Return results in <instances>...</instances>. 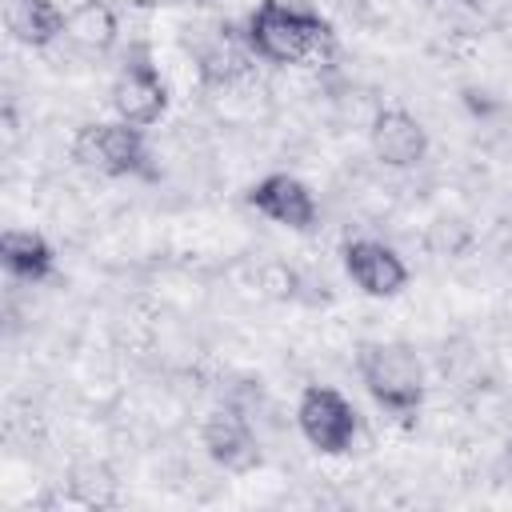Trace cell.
<instances>
[{
	"mask_svg": "<svg viewBox=\"0 0 512 512\" xmlns=\"http://www.w3.org/2000/svg\"><path fill=\"white\" fill-rule=\"evenodd\" d=\"M60 36L80 52H104L116 40V16H112V8L104 0H80L64 16V32Z\"/></svg>",
	"mask_w": 512,
	"mask_h": 512,
	"instance_id": "8fae6325",
	"label": "cell"
},
{
	"mask_svg": "<svg viewBox=\"0 0 512 512\" xmlns=\"http://www.w3.org/2000/svg\"><path fill=\"white\" fill-rule=\"evenodd\" d=\"M344 264H348V276L368 292V296H392L404 288L408 272L400 264V256L376 240H352L344 248Z\"/></svg>",
	"mask_w": 512,
	"mask_h": 512,
	"instance_id": "ba28073f",
	"label": "cell"
},
{
	"mask_svg": "<svg viewBox=\"0 0 512 512\" xmlns=\"http://www.w3.org/2000/svg\"><path fill=\"white\" fill-rule=\"evenodd\" d=\"M296 420H300V432L312 448L336 456L352 444L356 436V408L336 392V388H308L300 396V408H296Z\"/></svg>",
	"mask_w": 512,
	"mask_h": 512,
	"instance_id": "277c9868",
	"label": "cell"
},
{
	"mask_svg": "<svg viewBox=\"0 0 512 512\" xmlns=\"http://www.w3.org/2000/svg\"><path fill=\"white\" fill-rule=\"evenodd\" d=\"M248 44L272 64H320L332 56V28L312 12L264 0L252 12Z\"/></svg>",
	"mask_w": 512,
	"mask_h": 512,
	"instance_id": "6da1fadb",
	"label": "cell"
},
{
	"mask_svg": "<svg viewBox=\"0 0 512 512\" xmlns=\"http://www.w3.org/2000/svg\"><path fill=\"white\" fill-rule=\"evenodd\" d=\"M4 28L28 48H44L64 32V12L52 0H4Z\"/></svg>",
	"mask_w": 512,
	"mask_h": 512,
	"instance_id": "30bf717a",
	"label": "cell"
},
{
	"mask_svg": "<svg viewBox=\"0 0 512 512\" xmlns=\"http://www.w3.org/2000/svg\"><path fill=\"white\" fill-rule=\"evenodd\" d=\"M0 260H4V268H8L16 280L36 284V280H44L48 268H52V248H48L36 232L8 228V232L0 236Z\"/></svg>",
	"mask_w": 512,
	"mask_h": 512,
	"instance_id": "7c38bea8",
	"label": "cell"
},
{
	"mask_svg": "<svg viewBox=\"0 0 512 512\" xmlns=\"http://www.w3.org/2000/svg\"><path fill=\"white\" fill-rule=\"evenodd\" d=\"M248 200H252L256 212H264L268 220H276V224H284V228H308V224L316 220V200H312V192H308L296 176H288V172L264 176V180L248 192Z\"/></svg>",
	"mask_w": 512,
	"mask_h": 512,
	"instance_id": "52a82bcc",
	"label": "cell"
},
{
	"mask_svg": "<svg viewBox=\"0 0 512 512\" xmlns=\"http://www.w3.org/2000/svg\"><path fill=\"white\" fill-rule=\"evenodd\" d=\"M72 156L100 176H132L144 168V140L136 124H84L72 140Z\"/></svg>",
	"mask_w": 512,
	"mask_h": 512,
	"instance_id": "7a4b0ae2",
	"label": "cell"
},
{
	"mask_svg": "<svg viewBox=\"0 0 512 512\" xmlns=\"http://www.w3.org/2000/svg\"><path fill=\"white\" fill-rule=\"evenodd\" d=\"M200 440L208 448V456L228 468V472H248L256 460H260V444H256V432L248 424V416H240L236 408H216L204 428H200Z\"/></svg>",
	"mask_w": 512,
	"mask_h": 512,
	"instance_id": "8992f818",
	"label": "cell"
},
{
	"mask_svg": "<svg viewBox=\"0 0 512 512\" xmlns=\"http://www.w3.org/2000/svg\"><path fill=\"white\" fill-rule=\"evenodd\" d=\"M360 376H364L368 392L392 412H408L420 404V364L408 348H392V344L364 348Z\"/></svg>",
	"mask_w": 512,
	"mask_h": 512,
	"instance_id": "3957f363",
	"label": "cell"
},
{
	"mask_svg": "<svg viewBox=\"0 0 512 512\" xmlns=\"http://www.w3.org/2000/svg\"><path fill=\"white\" fill-rule=\"evenodd\" d=\"M164 104H168L164 80L156 76V68L148 60H132V64L120 68V76L112 84V108L124 124L148 128L164 116Z\"/></svg>",
	"mask_w": 512,
	"mask_h": 512,
	"instance_id": "5b68a950",
	"label": "cell"
},
{
	"mask_svg": "<svg viewBox=\"0 0 512 512\" xmlns=\"http://www.w3.org/2000/svg\"><path fill=\"white\" fill-rule=\"evenodd\" d=\"M428 140H424V128L408 116V112H380L372 120V152L376 160H384L388 168H408L424 156Z\"/></svg>",
	"mask_w": 512,
	"mask_h": 512,
	"instance_id": "9c48e42d",
	"label": "cell"
}]
</instances>
